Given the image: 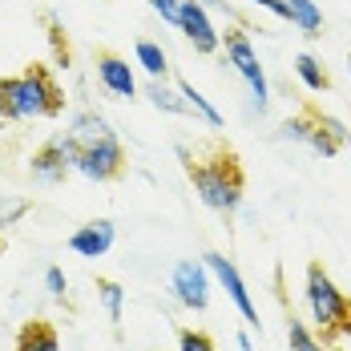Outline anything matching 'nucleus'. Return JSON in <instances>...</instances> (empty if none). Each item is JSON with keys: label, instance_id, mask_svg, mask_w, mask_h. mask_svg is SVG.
I'll return each instance as SVG.
<instances>
[{"label": "nucleus", "instance_id": "obj_1", "mask_svg": "<svg viewBox=\"0 0 351 351\" xmlns=\"http://www.w3.org/2000/svg\"><path fill=\"white\" fill-rule=\"evenodd\" d=\"M61 89L45 69H25L0 81V117L4 121H40L61 113Z\"/></svg>", "mask_w": 351, "mask_h": 351}, {"label": "nucleus", "instance_id": "obj_2", "mask_svg": "<svg viewBox=\"0 0 351 351\" xmlns=\"http://www.w3.org/2000/svg\"><path fill=\"white\" fill-rule=\"evenodd\" d=\"M190 186L198 202L214 214H234L243 206V170L230 154L210 162H190Z\"/></svg>", "mask_w": 351, "mask_h": 351}, {"label": "nucleus", "instance_id": "obj_3", "mask_svg": "<svg viewBox=\"0 0 351 351\" xmlns=\"http://www.w3.org/2000/svg\"><path fill=\"white\" fill-rule=\"evenodd\" d=\"M303 303H307V315H311L315 335H323V339L343 335V327L351 323V299L335 287V279H331L319 263L307 267V279H303Z\"/></svg>", "mask_w": 351, "mask_h": 351}, {"label": "nucleus", "instance_id": "obj_4", "mask_svg": "<svg viewBox=\"0 0 351 351\" xmlns=\"http://www.w3.org/2000/svg\"><path fill=\"white\" fill-rule=\"evenodd\" d=\"M222 53H226V65L246 81V89H250V106L263 113V109L271 106V81H267V73H263V65H258V53H254L250 36H246L243 29L222 33Z\"/></svg>", "mask_w": 351, "mask_h": 351}, {"label": "nucleus", "instance_id": "obj_5", "mask_svg": "<svg viewBox=\"0 0 351 351\" xmlns=\"http://www.w3.org/2000/svg\"><path fill=\"white\" fill-rule=\"evenodd\" d=\"M210 291H214V279H210V271H206V263L182 258L174 267V275H170V295H174L186 311H206V307H210Z\"/></svg>", "mask_w": 351, "mask_h": 351}, {"label": "nucleus", "instance_id": "obj_6", "mask_svg": "<svg viewBox=\"0 0 351 351\" xmlns=\"http://www.w3.org/2000/svg\"><path fill=\"white\" fill-rule=\"evenodd\" d=\"M69 170L81 174V178H89V182H109V178H117L125 170V149H121L117 138L85 145V149H77V158H73Z\"/></svg>", "mask_w": 351, "mask_h": 351}, {"label": "nucleus", "instance_id": "obj_7", "mask_svg": "<svg viewBox=\"0 0 351 351\" xmlns=\"http://www.w3.org/2000/svg\"><path fill=\"white\" fill-rule=\"evenodd\" d=\"M178 33L186 36L194 45V53H202V57L222 53V33H218L214 16L198 0H182V8H178Z\"/></svg>", "mask_w": 351, "mask_h": 351}, {"label": "nucleus", "instance_id": "obj_8", "mask_svg": "<svg viewBox=\"0 0 351 351\" xmlns=\"http://www.w3.org/2000/svg\"><path fill=\"white\" fill-rule=\"evenodd\" d=\"M206 263V271H210V279L226 291V299L234 303V311L250 323V327H258V307H254V299H250V291H246L243 275H239V267L226 258V254H206L202 258Z\"/></svg>", "mask_w": 351, "mask_h": 351}, {"label": "nucleus", "instance_id": "obj_9", "mask_svg": "<svg viewBox=\"0 0 351 351\" xmlns=\"http://www.w3.org/2000/svg\"><path fill=\"white\" fill-rule=\"evenodd\" d=\"M113 243H117V226L109 218H93V222L77 226L69 234V250L81 254V258H106L113 250Z\"/></svg>", "mask_w": 351, "mask_h": 351}, {"label": "nucleus", "instance_id": "obj_10", "mask_svg": "<svg viewBox=\"0 0 351 351\" xmlns=\"http://www.w3.org/2000/svg\"><path fill=\"white\" fill-rule=\"evenodd\" d=\"M97 81L106 85L117 101H134L138 97V73H134V65L125 57H117V53H101L97 57Z\"/></svg>", "mask_w": 351, "mask_h": 351}, {"label": "nucleus", "instance_id": "obj_11", "mask_svg": "<svg viewBox=\"0 0 351 351\" xmlns=\"http://www.w3.org/2000/svg\"><path fill=\"white\" fill-rule=\"evenodd\" d=\"M275 16L287 21L291 29H299L303 36L323 33V8H319V0H279L275 4Z\"/></svg>", "mask_w": 351, "mask_h": 351}, {"label": "nucleus", "instance_id": "obj_12", "mask_svg": "<svg viewBox=\"0 0 351 351\" xmlns=\"http://www.w3.org/2000/svg\"><path fill=\"white\" fill-rule=\"evenodd\" d=\"M65 134L73 138V145H77V149L117 138V134H113V125H109L101 113H93V109H77V113L69 117V130H65Z\"/></svg>", "mask_w": 351, "mask_h": 351}, {"label": "nucleus", "instance_id": "obj_13", "mask_svg": "<svg viewBox=\"0 0 351 351\" xmlns=\"http://www.w3.org/2000/svg\"><path fill=\"white\" fill-rule=\"evenodd\" d=\"M29 170H33V182H40V186H57V182H65V174H73L69 162H65L53 145L36 149L33 162H29Z\"/></svg>", "mask_w": 351, "mask_h": 351}, {"label": "nucleus", "instance_id": "obj_14", "mask_svg": "<svg viewBox=\"0 0 351 351\" xmlns=\"http://www.w3.org/2000/svg\"><path fill=\"white\" fill-rule=\"evenodd\" d=\"M134 65H138L149 81H162V77L170 73V57H166V49H162L158 40H138V45H134Z\"/></svg>", "mask_w": 351, "mask_h": 351}, {"label": "nucleus", "instance_id": "obj_15", "mask_svg": "<svg viewBox=\"0 0 351 351\" xmlns=\"http://www.w3.org/2000/svg\"><path fill=\"white\" fill-rule=\"evenodd\" d=\"M16 351H61V335L49 323H25L16 335Z\"/></svg>", "mask_w": 351, "mask_h": 351}, {"label": "nucleus", "instance_id": "obj_16", "mask_svg": "<svg viewBox=\"0 0 351 351\" xmlns=\"http://www.w3.org/2000/svg\"><path fill=\"white\" fill-rule=\"evenodd\" d=\"M178 93H182L186 109H190V113H194L198 121H206L210 130H222V113H218V109L210 106V97H206V93H198V89H194L190 81H178Z\"/></svg>", "mask_w": 351, "mask_h": 351}, {"label": "nucleus", "instance_id": "obj_17", "mask_svg": "<svg viewBox=\"0 0 351 351\" xmlns=\"http://www.w3.org/2000/svg\"><path fill=\"white\" fill-rule=\"evenodd\" d=\"M145 97H149V106L162 109V113H190L186 101H182V93H178V85H166V77L162 81H149V89H145Z\"/></svg>", "mask_w": 351, "mask_h": 351}, {"label": "nucleus", "instance_id": "obj_18", "mask_svg": "<svg viewBox=\"0 0 351 351\" xmlns=\"http://www.w3.org/2000/svg\"><path fill=\"white\" fill-rule=\"evenodd\" d=\"M295 77H299L311 93H323V89L331 85V77H327V69H323V61L311 57V53H299V57H295Z\"/></svg>", "mask_w": 351, "mask_h": 351}, {"label": "nucleus", "instance_id": "obj_19", "mask_svg": "<svg viewBox=\"0 0 351 351\" xmlns=\"http://www.w3.org/2000/svg\"><path fill=\"white\" fill-rule=\"evenodd\" d=\"M97 299H101V307H106L109 323H121V311H125V287L113 279H101L97 282Z\"/></svg>", "mask_w": 351, "mask_h": 351}, {"label": "nucleus", "instance_id": "obj_20", "mask_svg": "<svg viewBox=\"0 0 351 351\" xmlns=\"http://www.w3.org/2000/svg\"><path fill=\"white\" fill-rule=\"evenodd\" d=\"M287 343H291V351H323V335H315V327H307L303 319H291Z\"/></svg>", "mask_w": 351, "mask_h": 351}, {"label": "nucleus", "instance_id": "obj_21", "mask_svg": "<svg viewBox=\"0 0 351 351\" xmlns=\"http://www.w3.org/2000/svg\"><path fill=\"white\" fill-rule=\"evenodd\" d=\"M311 130H315V113H299V117H287V121L279 125V138H282V141H299V145H307Z\"/></svg>", "mask_w": 351, "mask_h": 351}, {"label": "nucleus", "instance_id": "obj_22", "mask_svg": "<svg viewBox=\"0 0 351 351\" xmlns=\"http://www.w3.org/2000/svg\"><path fill=\"white\" fill-rule=\"evenodd\" d=\"M25 214H29V202H25V198H8V194H0V230H12Z\"/></svg>", "mask_w": 351, "mask_h": 351}, {"label": "nucleus", "instance_id": "obj_23", "mask_svg": "<svg viewBox=\"0 0 351 351\" xmlns=\"http://www.w3.org/2000/svg\"><path fill=\"white\" fill-rule=\"evenodd\" d=\"M307 145L315 149V154H323V158H331V154H339V141L331 138L327 130H323V121H319V113H315V130H311V138H307Z\"/></svg>", "mask_w": 351, "mask_h": 351}, {"label": "nucleus", "instance_id": "obj_24", "mask_svg": "<svg viewBox=\"0 0 351 351\" xmlns=\"http://www.w3.org/2000/svg\"><path fill=\"white\" fill-rule=\"evenodd\" d=\"M45 291H49V299L65 303V295H69V279H65L61 267H49V271H45Z\"/></svg>", "mask_w": 351, "mask_h": 351}, {"label": "nucleus", "instance_id": "obj_25", "mask_svg": "<svg viewBox=\"0 0 351 351\" xmlns=\"http://www.w3.org/2000/svg\"><path fill=\"white\" fill-rule=\"evenodd\" d=\"M178 351H218V348H214V339L206 331H182L178 335Z\"/></svg>", "mask_w": 351, "mask_h": 351}, {"label": "nucleus", "instance_id": "obj_26", "mask_svg": "<svg viewBox=\"0 0 351 351\" xmlns=\"http://www.w3.org/2000/svg\"><path fill=\"white\" fill-rule=\"evenodd\" d=\"M145 4H149L166 25H174V29H178V8H182V0H145Z\"/></svg>", "mask_w": 351, "mask_h": 351}, {"label": "nucleus", "instance_id": "obj_27", "mask_svg": "<svg viewBox=\"0 0 351 351\" xmlns=\"http://www.w3.org/2000/svg\"><path fill=\"white\" fill-rule=\"evenodd\" d=\"M319 121H323V130H327V134H331V138L339 141V145H343V141L351 138L348 130H343V121H339V117H331V113H319Z\"/></svg>", "mask_w": 351, "mask_h": 351}, {"label": "nucleus", "instance_id": "obj_28", "mask_svg": "<svg viewBox=\"0 0 351 351\" xmlns=\"http://www.w3.org/2000/svg\"><path fill=\"white\" fill-rule=\"evenodd\" d=\"M198 4H202L210 16H226V21H234V8H230L226 0H198Z\"/></svg>", "mask_w": 351, "mask_h": 351}, {"label": "nucleus", "instance_id": "obj_29", "mask_svg": "<svg viewBox=\"0 0 351 351\" xmlns=\"http://www.w3.org/2000/svg\"><path fill=\"white\" fill-rule=\"evenodd\" d=\"M234 343H239V351H254V343H250V335H246V331H239V339H234Z\"/></svg>", "mask_w": 351, "mask_h": 351}, {"label": "nucleus", "instance_id": "obj_30", "mask_svg": "<svg viewBox=\"0 0 351 351\" xmlns=\"http://www.w3.org/2000/svg\"><path fill=\"white\" fill-rule=\"evenodd\" d=\"M250 4H258V8H267V12H275V4H279V0H250Z\"/></svg>", "mask_w": 351, "mask_h": 351}, {"label": "nucleus", "instance_id": "obj_31", "mask_svg": "<svg viewBox=\"0 0 351 351\" xmlns=\"http://www.w3.org/2000/svg\"><path fill=\"white\" fill-rule=\"evenodd\" d=\"M348 73H351V57H348Z\"/></svg>", "mask_w": 351, "mask_h": 351}]
</instances>
